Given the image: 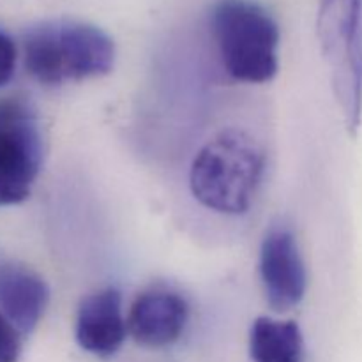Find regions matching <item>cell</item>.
I'll return each mask as SVG.
<instances>
[{
  "label": "cell",
  "mask_w": 362,
  "mask_h": 362,
  "mask_svg": "<svg viewBox=\"0 0 362 362\" xmlns=\"http://www.w3.org/2000/svg\"><path fill=\"white\" fill-rule=\"evenodd\" d=\"M265 172V152L247 131L228 127L198 151L189 172L193 197L218 214L250 211Z\"/></svg>",
  "instance_id": "obj_1"
},
{
  "label": "cell",
  "mask_w": 362,
  "mask_h": 362,
  "mask_svg": "<svg viewBox=\"0 0 362 362\" xmlns=\"http://www.w3.org/2000/svg\"><path fill=\"white\" fill-rule=\"evenodd\" d=\"M23 60L34 80L55 87L108 74L115 64V42L95 25L45 21L25 34Z\"/></svg>",
  "instance_id": "obj_2"
},
{
  "label": "cell",
  "mask_w": 362,
  "mask_h": 362,
  "mask_svg": "<svg viewBox=\"0 0 362 362\" xmlns=\"http://www.w3.org/2000/svg\"><path fill=\"white\" fill-rule=\"evenodd\" d=\"M211 28L230 78L265 83L276 76L279 27L264 6L253 0H218L212 7Z\"/></svg>",
  "instance_id": "obj_3"
},
{
  "label": "cell",
  "mask_w": 362,
  "mask_h": 362,
  "mask_svg": "<svg viewBox=\"0 0 362 362\" xmlns=\"http://www.w3.org/2000/svg\"><path fill=\"white\" fill-rule=\"evenodd\" d=\"M317 34L350 136L362 120V0H320Z\"/></svg>",
  "instance_id": "obj_4"
},
{
  "label": "cell",
  "mask_w": 362,
  "mask_h": 362,
  "mask_svg": "<svg viewBox=\"0 0 362 362\" xmlns=\"http://www.w3.org/2000/svg\"><path fill=\"white\" fill-rule=\"evenodd\" d=\"M42 159L45 138L34 108L25 99L0 101V207L30 197Z\"/></svg>",
  "instance_id": "obj_5"
},
{
  "label": "cell",
  "mask_w": 362,
  "mask_h": 362,
  "mask_svg": "<svg viewBox=\"0 0 362 362\" xmlns=\"http://www.w3.org/2000/svg\"><path fill=\"white\" fill-rule=\"evenodd\" d=\"M260 278L265 299L274 311L299 306L306 296L308 274L296 235L286 226H272L260 247Z\"/></svg>",
  "instance_id": "obj_6"
},
{
  "label": "cell",
  "mask_w": 362,
  "mask_h": 362,
  "mask_svg": "<svg viewBox=\"0 0 362 362\" xmlns=\"http://www.w3.org/2000/svg\"><path fill=\"white\" fill-rule=\"evenodd\" d=\"M189 320V306L179 292L148 288L131 304L127 331L134 341L147 349H165L184 334Z\"/></svg>",
  "instance_id": "obj_7"
},
{
  "label": "cell",
  "mask_w": 362,
  "mask_h": 362,
  "mask_svg": "<svg viewBox=\"0 0 362 362\" xmlns=\"http://www.w3.org/2000/svg\"><path fill=\"white\" fill-rule=\"evenodd\" d=\"M127 334V320L122 313V296L113 286L95 290L78 306L74 336L85 352L95 357L115 356Z\"/></svg>",
  "instance_id": "obj_8"
},
{
  "label": "cell",
  "mask_w": 362,
  "mask_h": 362,
  "mask_svg": "<svg viewBox=\"0 0 362 362\" xmlns=\"http://www.w3.org/2000/svg\"><path fill=\"white\" fill-rule=\"evenodd\" d=\"M48 303V285L37 272L23 265L0 269V311L20 334L37 327Z\"/></svg>",
  "instance_id": "obj_9"
},
{
  "label": "cell",
  "mask_w": 362,
  "mask_h": 362,
  "mask_svg": "<svg viewBox=\"0 0 362 362\" xmlns=\"http://www.w3.org/2000/svg\"><path fill=\"white\" fill-rule=\"evenodd\" d=\"M250 356L253 362H303L300 327L292 320L257 318L250 331Z\"/></svg>",
  "instance_id": "obj_10"
},
{
  "label": "cell",
  "mask_w": 362,
  "mask_h": 362,
  "mask_svg": "<svg viewBox=\"0 0 362 362\" xmlns=\"http://www.w3.org/2000/svg\"><path fill=\"white\" fill-rule=\"evenodd\" d=\"M18 329L0 311V362H18L21 354V339Z\"/></svg>",
  "instance_id": "obj_11"
},
{
  "label": "cell",
  "mask_w": 362,
  "mask_h": 362,
  "mask_svg": "<svg viewBox=\"0 0 362 362\" xmlns=\"http://www.w3.org/2000/svg\"><path fill=\"white\" fill-rule=\"evenodd\" d=\"M16 59L18 53L13 39L0 30V87L9 83V80L13 78L14 69H16Z\"/></svg>",
  "instance_id": "obj_12"
}]
</instances>
